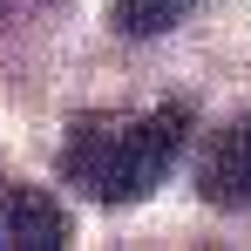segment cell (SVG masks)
Listing matches in <instances>:
<instances>
[{
	"instance_id": "cell-2",
	"label": "cell",
	"mask_w": 251,
	"mask_h": 251,
	"mask_svg": "<svg viewBox=\"0 0 251 251\" xmlns=\"http://www.w3.org/2000/svg\"><path fill=\"white\" fill-rule=\"evenodd\" d=\"M197 190H204L210 210H251V116L224 123V129L204 143Z\"/></svg>"
},
{
	"instance_id": "cell-4",
	"label": "cell",
	"mask_w": 251,
	"mask_h": 251,
	"mask_svg": "<svg viewBox=\"0 0 251 251\" xmlns=\"http://www.w3.org/2000/svg\"><path fill=\"white\" fill-rule=\"evenodd\" d=\"M190 7H197V0H109V27H116L123 41H156Z\"/></svg>"
},
{
	"instance_id": "cell-3",
	"label": "cell",
	"mask_w": 251,
	"mask_h": 251,
	"mask_svg": "<svg viewBox=\"0 0 251 251\" xmlns=\"http://www.w3.org/2000/svg\"><path fill=\"white\" fill-rule=\"evenodd\" d=\"M68 245V210L48 190L0 183V251H61Z\"/></svg>"
},
{
	"instance_id": "cell-1",
	"label": "cell",
	"mask_w": 251,
	"mask_h": 251,
	"mask_svg": "<svg viewBox=\"0 0 251 251\" xmlns=\"http://www.w3.org/2000/svg\"><path fill=\"white\" fill-rule=\"evenodd\" d=\"M190 143V109L156 102V109H88L61 136V183H75L95 204H136L163 183Z\"/></svg>"
}]
</instances>
